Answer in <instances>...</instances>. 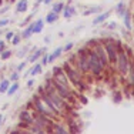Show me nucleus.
Wrapping results in <instances>:
<instances>
[{
  "instance_id": "58836bf2",
  "label": "nucleus",
  "mask_w": 134,
  "mask_h": 134,
  "mask_svg": "<svg viewBox=\"0 0 134 134\" xmlns=\"http://www.w3.org/2000/svg\"><path fill=\"white\" fill-rule=\"evenodd\" d=\"M40 3H43V0H36V4H34V10H36L37 7H39V4Z\"/></svg>"
},
{
  "instance_id": "6e6552de",
  "label": "nucleus",
  "mask_w": 134,
  "mask_h": 134,
  "mask_svg": "<svg viewBox=\"0 0 134 134\" xmlns=\"http://www.w3.org/2000/svg\"><path fill=\"white\" fill-rule=\"evenodd\" d=\"M46 52H47V47H43V49H39V47H37V50H34L33 53L29 54L27 63H31V64H33V63H36L39 59H41V56H43Z\"/></svg>"
},
{
  "instance_id": "a878e982",
  "label": "nucleus",
  "mask_w": 134,
  "mask_h": 134,
  "mask_svg": "<svg viewBox=\"0 0 134 134\" xmlns=\"http://www.w3.org/2000/svg\"><path fill=\"white\" fill-rule=\"evenodd\" d=\"M21 40H23V39H21V36H20V34H14L10 43H12V46H19V44L21 43Z\"/></svg>"
},
{
  "instance_id": "de8ad7c7",
  "label": "nucleus",
  "mask_w": 134,
  "mask_h": 134,
  "mask_svg": "<svg viewBox=\"0 0 134 134\" xmlns=\"http://www.w3.org/2000/svg\"><path fill=\"white\" fill-rule=\"evenodd\" d=\"M0 71H2V66H0Z\"/></svg>"
},
{
  "instance_id": "f3484780",
  "label": "nucleus",
  "mask_w": 134,
  "mask_h": 134,
  "mask_svg": "<svg viewBox=\"0 0 134 134\" xmlns=\"http://www.w3.org/2000/svg\"><path fill=\"white\" fill-rule=\"evenodd\" d=\"M59 20V14L57 13H54V12H49V13L46 14V17H44V23H47V24H53V23H56V21Z\"/></svg>"
},
{
  "instance_id": "4be33fe9",
  "label": "nucleus",
  "mask_w": 134,
  "mask_h": 134,
  "mask_svg": "<svg viewBox=\"0 0 134 134\" xmlns=\"http://www.w3.org/2000/svg\"><path fill=\"white\" fill-rule=\"evenodd\" d=\"M101 12V7L100 6H94V7H90L87 10L83 12V16H91V14H98Z\"/></svg>"
},
{
  "instance_id": "7ed1b4c3",
  "label": "nucleus",
  "mask_w": 134,
  "mask_h": 134,
  "mask_svg": "<svg viewBox=\"0 0 134 134\" xmlns=\"http://www.w3.org/2000/svg\"><path fill=\"white\" fill-rule=\"evenodd\" d=\"M87 59H88V71H90V76L93 77H101L104 74V70L106 67L103 66V63L100 62L98 56L96 54V52L93 49L88 47V53H87Z\"/></svg>"
},
{
  "instance_id": "f03ea898",
  "label": "nucleus",
  "mask_w": 134,
  "mask_h": 134,
  "mask_svg": "<svg viewBox=\"0 0 134 134\" xmlns=\"http://www.w3.org/2000/svg\"><path fill=\"white\" fill-rule=\"evenodd\" d=\"M87 53H88V47L84 46V47H80V49L76 52V54L73 56V59L69 62L73 63L76 67H77L79 70L83 73L84 76H88L90 74V71H88V59H87Z\"/></svg>"
},
{
  "instance_id": "cd10ccee",
  "label": "nucleus",
  "mask_w": 134,
  "mask_h": 134,
  "mask_svg": "<svg viewBox=\"0 0 134 134\" xmlns=\"http://www.w3.org/2000/svg\"><path fill=\"white\" fill-rule=\"evenodd\" d=\"M104 27L106 29H108V30H117V23L116 21H108V23H106V21H104Z\"/></svg>"
},
{
  "instance_id": "aec40b11",
  "label": "nucleus",
  "mask_w": 134,
  "mask_h": 134,
  "mask_svg": "<svg viewBox=\"0 0 134 134\" xmlns=\"http://www.w3.org/2000/svg\"><path fill=\"white\" fill-rule=\"evenodd\" d=\"M10 84H12V81L9 80V79H3V80L0 81V94H6V91H7V88Z\"/></svg>"
},
{
  "instance_id": "9b49d317",
  "label": "nucleus",
  "mask_w": 134,
  "mask_h": 134,
  "mask_svg": "<svg viewBox=\"0 0 134 134\" xmlns=\"http://www.w3.org/2000/svg\"><path fill=\"white\" fill-rule=\"evenodd\" d=\"M126 77H127V80H129V86L134 88V60L133 59H131V62H130V67H129V71H127Z\"/></svg>"
},
{
  "instance_id": "c756f323",
  "label": "nucleus",
  "mask_w": 134,
  "mask_h": 134,
  "mask_svg": "<svg viewBox=\"0 0 134 134\" xmlns=\"http://www.w3.org/2000/svg\"><path fill=\"white\" fill-rule=\"evenodd\" d=\"M26 66H27V60H24V62H20V63L17 64V67H16V70H17L19 73H21L24 69H26Z\"/></svg>"
},
{
  "instance_id": "f704fd0d",
  "label": "nucleus",
  "mask_w": 134,
  "mask_h": 134,
  "mask_svg": "<svg viewBox=\"0 0 134 134\" xmlns=\"http://www.w3.org/2000/svg\"><path fill=\"white\" fill-rule=\"evenodd\" d=\"M121 98H123V97H121L120 91H116V93H114V97H113V100L116 101V103H120V101H121Z\"/></svg>"
},
{
  "instance_id": "dca6fc26",
  "label": "nucleus",
  "mask_w": 134,
  "mask_h": 134,
  "mask_svg": "<svg viewBox=\"0 0 134 134\" xmlns=\"http://www.w3.org/2000/svg\"><path fill=\"white\" fill-rule=\"evenodd\" d=\"M63 17L64 19H71L73 16L76 14V7L74 6H70V4H67V6H64V9H63Z\"/></svg>"
},
{
  "instance_id": "2eb2a0df",
  "label": "nucleus",
  "mask_w": 134,
  "mask_h": 134,
  "mask_svg": "<svg viewBox=\"0 0 134 134\" xmlns=\"http://www.w3.org/2000/svg\"><path fill=\"white\" fill-rule=\"evenodd\" d=\"M62 54H63V47H57V49H54L52 53H49V64L50 63H54L57 59H60Z\"/></svg>"
},
{
  "instance_id": "412c9836",
  "label": "nucleus",
  "mask_w": 134,
  "mask_h": 134,
  "mask_svg": "<svg viewBox=\"0 0 134 134\" xmlns=\"http://www.w3.org/2000/svg\"><path fill=\"white\" fill-rule=\"evenodd\" d=\"M127 10V6H126V3L124 2H120V3H117L116 4V13L120 16V17H123V14H124V12Z\"/></svg>"
},
{
  "instance_id": "2f4dec72",
  "label": "nucleus",
  "mask_w": 134,
  "mask_h": 134,
  "mask_svg": "<svg viewBox=\"0 0 134 134\" xmlns=\"http://www.w3.org/2000/svg\"><path fill=\"white\" fill-rule=\"evenodd\" d=\"M10 23V19H7V17H3V19H0V29H4L7 24Z\"/></svg>"
},
{
  "instance_id": "6ab92c4d",
  "label": "nucleus",
  "mask_w": 134,
  "mask_h": 134,
  "mask_svg": "<svg viewBox=\"0 0 134 134\" xmlns=\"http://www.w3.org/2000/svg\"><path fill=\"white\" fill-rule=\"evenodd\" d=\"M19 88H20V84H19V81H13L10 86H9V88H7V91H6V94H7L9 97H12V96H14V94L19 91Z\"/></svg>"
},
{
  "instance_id": "7c9ffc66",
  "label": "nucleus",
  "mask_w": 134,
  "mask_h": 134,
  "mask_svg": "<svg viewBox=\"0 0 134 134\" xmlns=\"http://www.w3.org/2000/svg\"><path fill=\"white\" fill-rule=\"evenodd\" d=\"M41 66H47L49 64V53H44L43 56H41Z\"/></svg>"
},
{
  "instance_id": "37998d69",
  "label": "nucleus",
  "mask_w": 134,
  "mask_h": 134,
  "mask_svg": "<svg viewBox=\"0 0 134 134\" xmlns=\"http://www.w3.org/2000/svg\"><path fill=\"white\" fill-rule=\"evenodd\" d=\"M44 41H46V43H50V37H44Z\"/></svg>"
},
{
  "instance_id": "5701e85b",
  "label": "nucleus",
  "mask_w": 134,
  "mask_h": 134,
  "mask_svg": "<svg viewBox=\"0 0 134 134\" xmlns=\"http://www.w3.org/2000/svg\"><path fill=\"white\" fill-rule=\"evenodd\" d=\"M64 3H63V2H56V3H54V4H53V7H52V10L54 12V13H57V14H60V13H62V12H63V9H64Z\"/></svg>"
},
{
  "instance_id": "c03bdc74",
  "label": "nucleus",
  "mask_w": 134,
  "mask_h": 134,
  "mask_svg": "<svg viewBox=\"0 0 134 134\" xmlns=\"http://www.w3.org/2000/svg\"><path fill=\"white\" fill-rule=\"evenodd\" d=\"M4 3H6V0H0V7H2V6L4 4Z\"/></svg>"
},
{
  "instance_id": "423d86ee",
  "label": "nucleus",
  "mask_w": 134,
  "mask_h": 134,
  "mask_svg": "<svg viewBox=\"0 0 134 134\" xmlns=\"http://www.w3.org/2000/svg\"><path fill=\"white\" fill-rule=\"evenodd\" d=\"M19 120L23 121V123H26L29 127L33 124V113H31V108H23V110H20V113H19Z\"/></svg>"
},
{
  "instance_id": "f257e3e1",
  "label": "nucleus",
  "mask_w": 134,
  "mask_h": 134,
  "mask_svg": "<svg viewBox=\"0 0 134 134\" xmlns=\"http://www.w3.org/2000/svg\"><path fill=\"white\" fill-rule=\"evenodd\" d=\"M63 70H64L67 79H69L70 84L73 86V87L76 88V90L79 91V93H81L83 90H86V80H84V74L80 71V70L77 69L73 63H70L69 60L67 62H64L62 64Z\"/></svg>"
},
{
  "instance_id": "c9c22d12",
  "label": "nucleus",
  "mask_w": 134,
  "mask_h": 134,
  "mask_svg": "<svg viewBox=\"0 0 134 134\" xmlns=\"http://www.w3.org/2000/svg\"><path fill=\"white\" fill-rule=\"evenodd\" d=\"M9 9H10V4H3L2 7H0V14H4Z\"/></svg>"
},
{
  "instance_id": "a18cd8bd",
  "label": "nucleus",
  "mask_w": 134,
  "mask_h": 134,
  "mask_svg": "<svg viewBox=\"0 0 134 134\" xmlns=\"http://www.w3.org/2000/svg\"><path fill=\"white\" fill-rule=\"evenodd\" d=\"M7 3H13V2H16V0H6Z\"/></svg>"
},
{
  "instance_id": "a19ab883",
  "label": "nucleus",
  "mask_w": 134,
  "mask_h": 134,
  "mask_svg": "<svg viewBox=\"0 0 134 134\" xmlns=\"http://www.w3.org/2000/svg\"><path fill=\"white\" fill-rule=\"evenodd\" d=\"M3 121H4V116H3V114H0V127H2Z\"/></svg>"
},
{
  "instance_id": "b1692460",
  "label": "nucleus",
  "mask_w": 134,
  "mask_h": 134,
  "mask_svg": "<svg viewBox=\"0 0 134 134\" xmlns=\"http://www.w3.org/2000/svg\"><path fill=\"white\" fill-rule=\"evenodd\" d=\"M30 46H24V47H21L20 50H19L17 53H16V56L19 57V59H23L24 56H27L29 53H30V49H29Z\"/></svg>"
},
{
  "instance_id": "49530a36",
  "label": "nucleus",
  "mask_w": 134,
  "mask_h": 134,
  "mask_svg": "<svg viewBox=\"0 0 134 134\" xmlns=\"http://www.w3.org/2000/svg\"><path fill=\"white\" fill-rule=\"evenodd\" d=\"M131 19H133V21H134V14H131Z\"/></svg>"
},
{
  "instance_id": "ddd939ff",
  "label": "nucleus",
  "mask_w": 134,
  "mask_h": 134,
  "mask_svg": "<svg viewBox=\"0 0 134 134\" xmlns=\"http://www.w3.org/2000/svg\"><path fill=\"white\" fill-rule=\"evenodd\" d=\"M20 36H21L23 40H27V39H30V37L33 36V21H30L26 27H23V31H21Z\"/></svg>"
},
{
  "instance_id": "20e7f679",
  "label": "nucleus",
  "mask_w": 134,
  "mask_h": 134,
  "mask_svg": "<svg viewBox=\"0 0 134 134\" xmlns=\"http://www.w3.org/2000/svg\"><path fill=\"white\" fill-rule=\"evenodd\" d=\"M101 43H103L104 50H106L108 64H110V66H114V64H116V60H117L116 39H114V37H106V39H101Z\"/></svg>"
},
{
  "instance_id": "ea45409f",
  "label": "nucleus",
  "mask_w": 134,
  "mask_h": 134,
  "mask_svg": "<svg viewBox=\"0 0 134 134\" xmlns=\"http://www.w3.org/2000/svg\"><path fill=\"white\" fill-rule=\"evenodd\" d=\"M53 2H54V0H43V3H44V4H52Z\"/></svg>"
},
{
  "instance_id": "4468645a",
  "label": "nucleus",
  "mask_w": 134,
  "mask_h": 134,
  "mask_svg": "<svg viewBox=\"0 0 134 134\" xmlns=\"http://www.w3.org/2000/svg\"><path fill=\"white\" fill-rule=\"evenodd\" d=\"M44 29V19H37L33 21V34H40Z\"/></svg>"
},
{
  "instance_id": "79ce46f5",
  "label": "nucleus",
  "mask_w": 134,
  "mask_h": 134,
  "mask_svg": "<svg viewBox=\"0 0 134 134\" xmlns=\"http://www.w3.org/2000/svg\"><path fill=\"white\" fill-rule=\"evenodd\" d=\"M4 33H6V31H4V29H0V37H2V36H4Z\"/></svg>"
},
{
  "instance_id": "473e14b6",
  "label": "nucleus",
  "mask_w": 134,
  "mask_h": 134,
  "mask_svg": "<svg viewBox=\"0 0 134 134\" xmlns=\"http://www.w3.org/2000/svg\"><path fill=\"white\" fill-rule=\"evenodd\" d=\"M14 34L16 33H14V31H12V30L10 31H6V33H4V40L6 41H12V39H13Z\"/></svg>"
},
{
  "instance_id": "9d476101",
  "label": "nucleus",
  "mask_w": 134,
  "mask_h": 134,
  "mask_svg": "<svg viewBox=\"0 0 134 134\" xmlns=\"http://www.w3.org/2000/svg\"><path fill=\"white\" fill-rule=\"evenodd\" d=\"M29 9V0H19L16 2V13H26Z\"/></svg>"
},
{
  "instance_id": "bb28decb",
  "label": "nucleus",
  "mask_w": 134,
  "mask_h": 134,
  "mask_svg": "<svg viewBox=\"0 0 134 134\" xmlns=\"http://www.w3.org/2000/svg\"><path fill=\"white\" fill-rule=\"evenodd\" d=\"M34 13H36V12H34ZM34 13H31V14H29V16H27V17H26V19H24V20H23V21H21V23H20V24H19V26H20V27H26V26H27V24H29V23H30V21H31V19H33V16H34Z\"/></svg>"
},
{
  "instance_id": "72a5a7b5",
  "label": "nucleus",
  "mask_w": 134,
  "mask_h": 134,
  "mask_svg": "<svg viewBox=\"0 0 134 134\" xmlns=\"http://www.w3.org/2000/svg\"><path fill=\"white\" fill-rule=\"evenodd\" d=\"M73 47H74V43H73V41H69V43H67L64 47H63V53H67V52H70V50H71Z\"/></svg>"
},
{
  "instance_id": "a211bd4d",
  "label": "nucleus",
  "mask_w": 134,
  "mask_h": 134,
  "mask_svg": "<svg viewBox=\"0 0 134 134\" xmlns=\"http://www.w3.org/2000/svg\"><path fill=\"white\" fill-rule=\"evenodd\" d=\"M43 71V66H41V63H33V67H31L30 70H29V73H30L31 77H34V76L40 74V73Z\"/></svg>"
},
{
  "instance_id": "39448f33",
  "label": "nucleus",
  "mask_w": 134,
  "mask_h": 134,
  "mask_svg": "<svg viewBox=\"0 0 134 134\" xmlns=\"http://www.w3.org/2000/svg\"><path fill=\"white\" fill-rule=\"evenodd\" d=\"M50 74H52V79H53L54 81L60 83V84L66 86V87L74 88L71 84H70V81H69V79H67V76H66V73H64V70H63L62 66H54ZM74 90H76V88H74Z\"/></svg>"
},
{
  "instance_id": "1a4fd4ad",
  "label": "nucleus",
  "mask_w": 134,
  "mask_h": 134,
  "mask_svg": "<svg viewBox=\"0 0 134 134\" xmlns=\"http://www.w3.org/2000/svg\"><path fill=\"white\" fill-rule=\"evenodd\" d=\"M108 17H110V12H104V13L97 14V16H96V17L93 19V26H98V24H103Z\"/></svg>"
},
{
  "instance_id": "0eeeda50",
  "label": "nucleus",
  "mask_w": 134,
  "mask_h": 134,
  "mask_svg": "<svg viewBox=\"0 0 134 134\" xmlns=\"http://www.w3.org/2000/svg\"><path fill=\"white\" fill-rule=\"evenodd\" d=\"M50 133H56V134H69V129H66V124L62 123L60 120H56L53 123L52 129H50Z\"/></svg>"
},
{
  "instance_id": "4c0bfd02",
  "label": "nucleus",
  "mask_w": 134,
  "mask_h": 134,
  "mask_svg": "<svg viewBox=\"0 0 134 134\" xmlns=\"http://www.w3.org/2000/svg\"><path fill=\"white\" fill-rule=\"evenodd\" d=\"M34 83H36V80H34V79H30V80H27V87H29V88L33 87Z\"/></svg>"
},
{
  "instance_id": "e433bc0d",
  "label": "nucleus",
  "mask_w": 134,
  "mask_h": 134,
  "mask_svg": "<svg viewBox=\"0 0 134 134\" xmlns=\"http://www.w3.org/2000/svg\"><path fill=\"white\" fill-rule=\"evenodd\" d=\"M4 49H7V46H6V40H2V39H0V53H2Z\"/></svg>"
},
{
  "instance_id": "f8f14e48",
  "label": "nucleus",
  "mask_w": 134,
  "mask_h": 134,
  "mask_svg": "<svg viewBox=\"0 0 134 134\" xmlns=\"http://www.w3.org/2000/svg\"><path fill=\"white\" fill-rule=\"evenodd\" d=\"M123 20H124V27L127 29V31H130V30L133 29V24H131V21H133V19H131V12H130V10H126V12H124Z\"/></svg>"
},
{
  "instance_id": "393cba45",
  "label": "nucleus",
  "mask_w": 134,
  "mask_h": 134,
  "mask_svg": "<svg viewBox=\"0 0 134 134\" xmlns=\"http://www.w3.org/2000/svg\"><path fill=\"white\" fill-rule=\"evenodd\" d=\"M12 54H13V52H12L10 49H4L2 53H0V59L2 60H9L12 57Z\"/></svg>"
},
{
  "instance_id": "c85d7f7f",
  "label": "nucleus",
  "mask_w": 134,
  "mask_h": 134,
  "mask_svg": "<svg viewBox=\"0 0 134 134\" xmlns=\"http://www.w3.org/2000/svg\"><path fill=\"white\" fill-rule=\"evenodd\" d=\"M19 79H20V73H19L17 70H14V71L10 74V77H9V80H10L12 83H13V81H19Z\"/></svg>"
}]
</instances>
